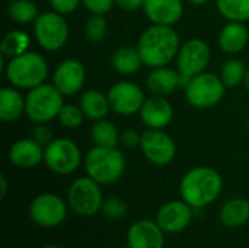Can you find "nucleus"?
<instances>
[{
	"label": "nucleus",
	"instance_id": "obj_1",
	"mask_svg": "<svg viewBox=\"0 0 249 248\" xmlns=\"http://www.w3.org/2000/svg\"><path fill=\"white\" fill-rule=\"evenodd\" d=\"M178 32L168 25H152L139 38L137 50L144 66L156 69L171 63L179 51Z\"/></svg>",
	"mask_w": 249,
	"mask_h": 248
},
{
	"label": "nucleus",
	"instance_id": "obj_2",
	"mask_svg": "<svg viewBox=\"0 0 249 248\" xmlns=\"http://www.w3.org/2000/svg\"><path fill=\"white\" fill-rule=\"evenodd\" d=\"M223 189L220 174L209 167L190 170L181 181V196L193 208H203L214 202Z\"/></svg>",
	"mask_w": 249,
	"mask_h": 248
},
{
	"label": "nucleus",
	"instance_id": "obj_3",
	"mask_svg": "<svg viewBox=\"0 0 249 248\" xmlns=\"http://www.w3.org/2000/svg\"><path fill=\"white\" fill-rule=\"evenodd\" d=\"M6 79L18 89H34L42 83L48 76V64L45 58L35 51H25L12 57L6 64Z\"/></svg>",
	"mask_w": 249,
	"mask_h": 248
},
{
	"label": "nucleus",
	"instance_id": "obj_4",
	"mask_svg": "<svg viewBox=\"0 0 249 248\" xmlns=\"http://www.w3.org/2000/svg\"><path fill=\"white\" fill-rule=\"evenodd\" d=\"M85 168L90 178L99 184L117 183L125 171V158L120 149L93 146L85 156Z\"/></svg>",
	"mask_w": 249,
	"mask_h": 248
},
{
	"label": "nucleus",
	"instance_id": "obj_5",
	"mask_svg": "<svg viewBox=\"0 0 249 248\" xmlns=\"http://www.w3.org/2000/svg\"><path fill=\"white\" fill-rule=\"evenodd\" d=\"M63 96L54 85L42 83L25 96V114L35 124H47L58 117L64 105Z\"/></svg>",
	"mask_w": 249,
	"mask_h": 248
},
{
	"label": "nucleus",
	"instance_id": "obj_6",
	"mask_svg": "<svg viewBox=\"0 0 249 248\" xmlns=\"http://www.w3.org/2000/svg\"><path fill=\"white\" fill-rule=\"evenodd\" d=\"M226 85L222 77L203 72L194 77H191L185 86V98L190 105L198 110H207L217 105L225 96Z\"/></svg>",
	"mask_w": 249,
	"mask_h": 248
},
{
	"label": "nucleus",
	"instance_id": "obj_7",
	"mask_svg": "<svg viewBox=\"0 0 249 248\" xmlns=\"http://www.w3.org/2000/svg\"><path fill=\"white\" fill-rule=\"evenodd\" d=\"M34 35L38 45L45 51L53 53L61 50L69 39V25L64 15L54 10L39 13L34 22Z\"/></svg>",
	"mask_w": 249,
	"mask_h": 248
},
{
	"label": "nucleus",
	"instance_id": "obj_8",
	"mask_svg": "<svg viewBox=\"0 0 249 248\" xmlns=\"http://www.w3.org/2000/svg\"><path fill=\"white\" fill-rule=\"evenodd\" d=\"M82 161L79 146L67 137L53 139L44 149V162L55 174L67 175L74 172Z\"/></svg>",
	"mask_w": 249,
	"mask_h": 248
},
{
	"label": "nucleus",
	"instance_id": "obj_9",
	"mask_svg": "<svg viewBox=\"0 0 249 248\" xmlns=\"http://www.w3.org/2000/svg\"><path fill=\"white\" fill-rule=\"evenodd\" d=\"M67 200L70 208L82 216L95 215L101 210L104 203L99 183H96L89 175L80 177L71 183L67 193Z\"/></svg>",
	"mask_w": 249,
	"mask_h": 248
},
{
	"label": "nucleus",
	"instance_id": "obj_10",
	"mask_svg": "<svg viewBox=\"0 0 249 248\" xmlns=\"http://www.w3.org/2000/svg\"><path fill=\"white\" fill-rule=\"evenodd\" d=\"M210 58H212V51L207 42L198 38L190 39L184 45H181L177 54L178 72L182 77L191 79L206 72V69L210 64Z\"/></svg>",
	"mask_w": 249,
	"mask_h": 248
},
{
	"label": "nucleus",
	"instance_id": "obj_11",
	"mask_svg": "<svg viewBox=\"0 0 249 248\" xmlns=\"http://www.w3.org/2000/svg\"><path fill=\"white\" fill-rule=\"evenodd\" d=\"M140 149L153 165H168L175 159L177 146L174 139L163 129H149L142 133Z\"/></svg>",
	"mask_w": 249,
	"mask_h": 248
},
{
	"label": "nucleus",
	"instance_id": "obj_12",
	"mask_svg": "<svg viewBox=\"0 0 249 248\" xmlns=\"http://www.w3.org/2000/svg\"><path fill=\"white\" fill-rule=\"evenodd\" d=\"M111 111L118 115H133L140 113L146 98L142 88L133 82H118L112 85L107 94Z\"/></svg>",
	"mask_w": 249,
	"mask_h": 248
},
{
	"label": "nucleus",
	"instance_id": "obj_13",
	"mask_svg": "<svg viewBox=\"0 0 249 248\" xmlns=\"http://www.w3.org/2000/svg\"><path fill=\"white\" fill-rule=\"evenodd\" d=\"M29 215L31 219L39 227L53 228L64 221L67 215V206L61 197L51 193H45L36 196L31 202Z\"/></svg>",
	"mask_w": 249,
	"mask_h": 248
},
{
	"label": "nucleus",
	"instance_id": "obj_14",
	"mask_svg": "<svg viewBox=\"0 0 249 248\" xmlns=\"http://www.w3.org/2000/svg\"><path fill=\"white\" fill-rule=\"evenodd\" d=\"M86 80L85 66L76 58H67L61 61L53 75V85L64 95L71 96L82 91Z\"/></svg>",
	"mask_w": 249,
	"mask_h": 248
},
{
	"label": "nucleus",
	"instance_id": "obj_15",
	"mask_svg": "<svg viewBox=\"0 0 249 248\" xmlns=\"http://www.w3.org/2000/svg\"><path fill=\"white\" fill-rule=\"evenodd\" d=\"M193 206L185 200H172L160 206L156 222L163 232H181L184 231L193 219Z\"/></svg>",
	"mask_w": 249,
	"mask_h": 248
},
{
	"label": "nucleus",
	"instance_id": "obj_16",
	"mask_svg": "<svg viewBox=\"0 0 249 248\" xmlns=\"http://www.w3.org/2000/svg\"><path fill=\"white\" fill-rule=\"evenodd\" d=\"M128 246L130 248H163V231L158 222L147 219L137 221L128 229Z\"/></svg>",
	"mask_w": 249,
	"mask_h": 248
},
{
	"label": "nucleus",
	"instance_id": "obj_17",
	"mask_svg": "<svg viewBox=\"0 0 249 248\" xmlns=\"http://www.w3.org/2000/svg\"><path fill=\"white\" fill-rule=\"evenodd\" d=\"M144 15L155 25H175L182 13L184 4L181 0H144Z\"/></svg>",
	"mask_w": 249,
	"mask_h": 248
},
{
	"label": "nucleus",
	"instance_id": "obj_18",
	"mask_svg": "<svg viewBox=\"0 0 249 248\" xmlns=\"http://www.w3.org/2000/svg\"><path fill=\"white\" fill-rule=\"evenodd\" d=\"M140 118L149 129H165L174 118L172 104L165 96L155 95L144 101Z\"/></svg>",
	"mask_w": 249,
	"mask_h": 248
},
{
	"label": "nucleus",
	"instance_id": "obj_19",
	"mask_svg": "<svg viewBox=\"0 0 249 248\" xmlns=\"http://www.w3.org/2000/svg\"><path fill=\"white\" fill-rule=\"evenodd\" d=\"M44 146L36 140L20 139L9 149V161L18 168H34L44 161Z\"/></svg>",
	"mask_w": 249,
	"mask_h": 248
},
{
	"label": "nucleus",
	"instance_id": "obj_20",
	"mask_svg": "<svg viewBox=\"0 0 249 248\" xmlns=\"http://www.w3.org/2000/svg\"><path fill=\"white\" fill-rule=\"evenodd\" d=\"M249 39V32L244 22L229 20L219 34V47L228 54L241 53Z\"/></svg>",
	"mask_w": 249,
	"mask_h": 248
},
{
	"label": "nucleus",
	"instance_id": "obj_21",
	"mask_svg": "<svg viewBox=\"0 0 249 248\" xmlns=\"http://www.w3.org/2000/svg\"><path fill=\"white\" fill-rule=\"evenodd\" d=\"M146 85L153 95L165 96L174 92L177 88H181V75L178 70L169 69L166 66L156 67L149 73Z\"/></svg>",
	"mask_w": 249,
	"mask_h": 248
},
{
	"label": "nucleus",
	"instance_id": "obj_22",
	"mask_svg": "<svg viewBox=\"0 0 249 248\" xmlns=\"http://www.w3.org/2000/svg\"><path fill=\"white\" fill-rule=\"evenodd\" d=\"M79 107L83 111L85 117L92 120V121L104 120L111 110L108 96L105 94H102L101 91H96V89L85 91L80 95Z\"/></svg>",
	"mask_w": 249,
	"mask_h": 248
},
{
	"label": "nucleus",
	"instance_id": "obj_23",
	"mask_svg": "<svg viewBox=\"0 0 249 248\" xmlns=\"http://www.w3.org/2000/svg\"><path fill=\"white\" fill-rule=\"evenodd\" d=\"M25 113V98L15 86L0 89V120L3 123H13Z\"/></svg>",
	"mask_w": 249,
	"mask_h": 248
},
{
	"label": "nucleus",
	"instance_id": "obj_24",
	"mask_svg": "<svg viewBox=\"0 0 249 248\" xmlns=\"http://www.w3.org/2000/svg\"><path fill=\"white\" fill-rule=\"evenodd\" d=\"M112 67L121 75H134L143 64L137 47L124 45L114 51L111 57Z\"/></svg>",
	"mask_w": 249,
	"mask_h": 248
},
{
	"label": "nucleus",
	"instance_id": "obj_25",
	"mask_svg": "<svg viewBox=\"0 0 249 248\" xmlns=\"http://www.w3.org/2000/svg\"><path fill=\"white\" fill-rule=\"evenodd\" d=\"M219 216L222 224H225L226 227H241L249 219V202L245 199L228 200L222 206Z\"/></svg>",
	"mask_w": 249,
	"mask_h": 248
},
{
	"label": "nucleus",
	"instance_id": "obj_26",
	"mask_svg": "<svg viewBox=\"0 0 249 248\" xmlns=\"http://www.w3.org/2000/svg\"><path fill=\"white\" fill-rule=\"evenodd\" d=\"M89 136L96 146L115 148L120 142V133H118L117 127L105 118L93 121V124L89 130Z\"/></svg>",
	"mask_w": 249,
	"mask_h": 248
},
{
	"label": "nucleus",
	"instance_id": "obj_27",
	"mask_svg": "<svg viewBox=\"0 0 249 248\" xmlns=\"http://www.w3.org/2000/svg\"><path fill=\"white\" fill-rule=\"evenodd\" d=\"M29 47V37L28 34L22 32V31H10L7 32L1 42H0V51L4 57H16L19 54H23L25 51H28Z\"/></svg>",
	"mask_w": 249,
	"mask_h": 248
},
{
	"label": "nucleus",
	"instance_id": "obj_28",
	"mask_svg": "<svg viewBox=\"0 0 249 248\" xmlns=\"http://www.w3.org/2000/svg\"><path fill=\"white\" fill-rule=\"evenodd\" d=\"M216 7L228 20H249V0H216Z\"/></svg>",
	"mask_w": 249,
	"mask_h": 248
},
{
	"label": "nucleus",
	"instance_id": "obj_29",
	"mask_svg": "<svg viewBox=\"0 0 249 248\" xmlns=\"http://www.w3.org/2000/svg\"><path fill=\"white\" fill-rule=\"evenodd\" d=\"M7 15L18 23H34L39 12L32 0H13L7 6Z\"/></svg>",
	"mask_w": 249,
	"mask_h": 248
},
{
	"label": "nucleus",
	"instance_id": "obj_30",
	"mask_svg": "<svg viewBox=\"0 0 249 248\" xmlns=\"http://www.w3.org/2000/svg\"><path fill=\"white\" fill-rule=\"evenodd\" d=\"M245 75H247V67L241 60H228L220 72V77L223 80V83L226 85V88H235L239 83H242L245 80Z\"/></svg>",
	"mask_w": 249,
	"mask_h": 248
},
{
	"label": "nucleus",
	"instance_id": "obj_31",
	"mask_svg": "<svg viewBox=\"0 0 249 248\" xmlns=\"http://www.w3.org/2000/svg\"><path fill=\"white\" fill-rule=\"evenodd\" d=\"M108 32V22L105 15L92 13L85 23V37L90 42H99L105 38Z\"/></svg>",
	"mask_w": 249,
	"mask_h": 248
},
{
	"label": "nucleus",
	"instance_id": "obj_32",
	"mask_svg": "<svg viewBox=\"0 0 249 248\" xmlns=\"http://www.w3.org/2000/svg\"><path fill=\"white\" fill-rule=\"evenodd\" d=\"M83 117L85 114L80 107H76L73 104H64L57 118L66 129H77L79 126H82Z\"/></svg>",
	"mask_w": 249,
	"mask_h": 248
},
{
	"label": "nucleus",
	"instance_id": "obj_33",
	"mask_svg": "<svg viewBox=\"0 0 249 248\" xmlns=\"http://www.w3.org/2000/svg\"><path fill=\"white\" fill-rule=\"evenodd\" d=\"M101 210L109 219H121L127 213V203L120 197H108L104 200Z\"/></svg>",
	"mask_w": 249,
	"mask_h": 248
},
{
	"label": "nucleus",
	"instance_id": "obj_34",
	"mask_svg": "<svg viewBox=\"0 0 249 248\" xmlns=\"http://www.w3.org/2000/svg\"><path fill=\"white\" fill-rule=\"evenodd\" d=\"M82 3L90 13L107 15L115 4V0H82Z\"/></svg>",
	"mask_w": 249,
	"mask_h": 248
},
{
	"label": "nucleus",
	"instance_id": "obj_35",
	"mask_svg": "<svg viewBox=\"0 0 249 248\" xmlns=\"http://www.w3.org/2000/svg\"><path fill=\"white\" fill-rule=\"evenodd\" d=\"M80 3H82V0H50V4H51L53 10L60 13V15L73 13L79 7Z\"/></svg>",
	"mask_w": 249,
	"mask_h": 248
},
{
	"label": "nucleus",
	"instance_id": "obj_36",
	"mask_svg": "<svg viewBox=\"0 0 249 248\" xmlns=\"http://www.w3.org/2000/svg\"><path fill=\"white\" fill-rule=\"evenodd\" d=\"M31 137L42 146H47L48 143L53 142V134L50 129L45 127V124H36L31 132Z\"/></svg>",
	"mask_w": 249,
	"mask_h": 248
},
{
	"label": "nucleus",
	"instance_id": "obj_37",
	"mask_svg": "<svg viewBox=\"0 0 249 248\" xmlns=\"http://www.w3.org/2000/svg\"><path fill=\"white\" fill-rule=\"evenodd\" d=\"M140 140H142V134L134 130V129H128L124 130L120 136V142L125 146V148H136L140 146Z\"/></svg>",
	"mask_w": 249,
	"mask_h": 248
},
{
	"label": "nucleus",
	"instance_id": "obj_38",
	"mask_svg": "<svg viewBox=\"0 0 249 248\" xmlns=\"http://www.w3.org/2000/svg\"><path fill=\"white\" fill-rule=\"evenodd\" d=\"M115 4L127 12H134L140 7H143L144 0H115Z\"/></svg>",
	"mask_w": 249,
	"mask_h": 248
},
{
	"label": "nucleus",
	"instance_id": "obj_39",
	"mask_svg": "<svg viewBox=\"0 0 249 248\" xmlns=\"http://www.w3.org/2000/svg\"><path fill=\"white\" fill-rule=\"evenodd\" d=\"M0 187H1L0 197H1V199H4L6 191H7V181H6V177H4V175H0Z\"/></svg>",
	"mask_w": 249,
	"mask_h": 248
},
{
	"label": "nucleus",
	"instance_id": "obj_40",
	"mask_svg": "<svg viewBox=\"0 0 249 248\" xmlns=\"http://www.w3.org/2000/svg\"><path fill=\"white\" fill-rule=\"evenodd\" d=\"M188 1L194 6H204L209 0H188Z\"/></svg>",
	"mask_w": 249,
	"mask_h": 248
},
{
	"label": "nucleus",
	"instance_id": "obj_41",
	"mask_svg": "<svg viewBox=\"0 0 249 248\" xmlns=\"http://www.w3.org/2000/svg\"><path fill=\"white\" fill-rule=\"evenodd\" d=\"M244 82H245V88H247V91L249 92V67L247 69V75H245V80H244Z\"/></svg>",
	"mask_w": 249,
	"mask_h": 248
},
{
	"label": "nucleus",
	"instance_id": "obj_42",
	"mask_svg": "<svg viewBox=\"0 0 249 248\" xmlns=\"http://www.w3.org/2000/svg\"><path fill=\"white\" fill-rule=\"evenodd\" d=\"M42 248H58V247H55V246H47V247H42Z\"/></svg>",
	"mask_w": 249,
	"mask_h": 248
},
{
	"label": "nucleus",
	"instance_id": "obj_43",
	"mask_svg": "<svg viewBox=\"0 0 249 248\" xmlns=\"http://www.w3.org/2000/svg\"><path fill=\"white\" fill-rule=\"evenodd\" d=\"M248 132H249V120H248Z\"/></svg>",
	"mask_w": 249,
	"mask_h": 248
}]
</instances>
